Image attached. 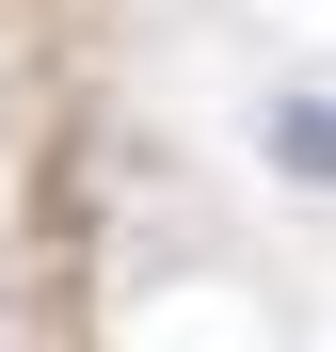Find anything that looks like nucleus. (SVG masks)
Returning <instances> with one entry per match:
<instances>
[{
	"instance_id": "nucleus-1",
	"label": "nucleus",
	"mask_w": 336,
	"mask_h": 352,
	"mask_svg": "<svg viewBox=\"0 0 336 352\" xmlns=\"http://www.w3.org/2000/svg\"><path fill=\"white\" fill-rule=\"evenodd\" d=\"M272 176H304V192H336V80L272 96Z\"/></svg>"
}]
</instances>
